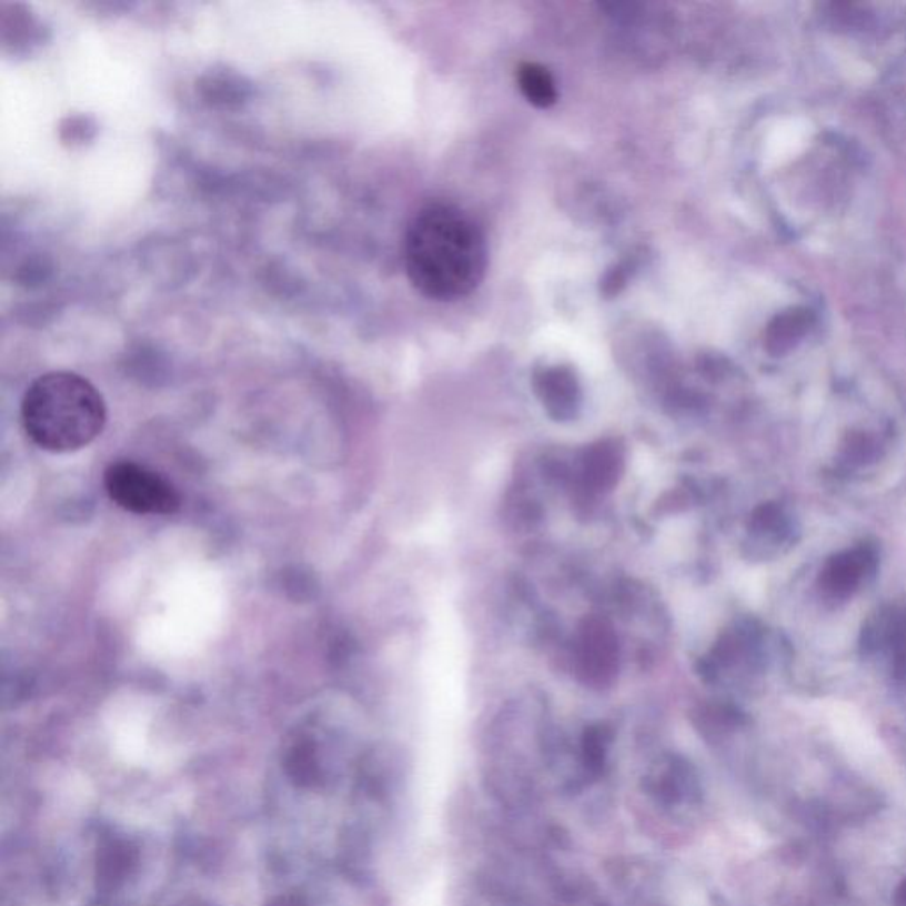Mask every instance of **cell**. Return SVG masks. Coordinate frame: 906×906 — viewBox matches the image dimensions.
I'll use <instances>...</instances> for the list:
<instances>
[{"instance_id":"6","label":"cell","mask_w":906,"mask_h":906,"mask_svg":"<svg viewBox=\"0 0 906 906\" xmlns=\"http://www.w3.org/2000/svg\"><path fill=\"white\" fill-rule=\"evenodd\" d=\"M536 395L545 411L558 422L574 419L581 405V389L574 372L566 366H550L535 378Z\"/></svg>"},{"instance_id":"7","label":"cell","mask_w":906,"mask_h":906,"mask_svg":"<svg viewBox=\"0 0 906 906\" xmlns=\"http://www.w3.org/2000/svg\"><path fill=\"white\" fill-rule=\"evenodd\" d=\"M623 473V449L616 441H598L583 459V484L586 491L602 493L618 484Z\"/></svg>"},{"instance_id":"5","label":"cell","mask_w":906,"mask_h":906,"mask_svg":"<svg viewBox=\"0 0 906 906\" xmlns=\"http://www.w3.org/2000/svg\"><path fill=\"white\" fill-rule=\"evenodd\" d=\"M139 860V849L128 837L118 834L101 836L97 864L98 894L112 898L124 889L131 876L135 875Z\"/></svg>"},{"instance_id":"1","label":"cell","mask_w":906,"mask_h":906,"mask_svg":"<svg viewBox=\"0 0 906 906\" xmlns=\"http://www.w3.org/2000/svg\"><path fill=\"white\" fill-rule=\"evenodd\" d=\"M487 261L484 231L457 205H425L405 231V273L429 300L466 298L484 280Z\"/></svg>"},{"instance_id":"11","label":"cell","mask_w":906,"mask_h":906,"mask_svg":"<svg viewBox=\"0 0 906 906\" xmlns=\"http://www.w3.org/2000/svg\"><path fill=\"white\" fill-rule=\"evenodd\" d=\"M611 729L607 726H592L586 729L583 736V762L584 767L592 774H601L606 767L607 751L611 745Z\"/></svg>"},{"instance_id":"9","label":"cell","mask_w":906,"mask_h":906,"mask_svg":"<svg viewBox=\"0 0 906 906\" xmlns=\"http://www.w3.org/2000/svg\"><path fill=\"white\" fill-rule=\"evenodd\" d=\"M693 771L682 759H670L646 777V789L664 804H678L696 788Z\"/></svg>"},{"instance_id":"4","label":"cell","mask_w":906,"mask_h":906,"mask_svg":"<svg viewBox=\"0 0 906 906\" xmlns=\"http://www.w3.org/2000/svg\"><path fill=\"white\" fill-rule=\"evenodd\" d=\"M618 672V640L606 620L583 623L577 643V673L584 684L604 687Z\"/></svg>"},{"instance_id":"3","label":"cell","mask_w":906,"mask_h":906,"mask_svg":"<svg viewBox=\"0 0 906 906\" xmlns=\"http://www.w3.org/2000/svg\"><path fill=\"white\" fill-rule=\"evenodd\" d=\"M103 484L110 500L131 514L170 515L181 506L178 489L169 480L133 461L112 462Z\"/></svg>"},{"instance_id":"10","label":"cell","mask_w":906,"mask_h":906,"mask_svg":"<svg viewBox=\"0 0 906 906\" xmlns=\"http://www.w3.org/2000/svg\"><path fill=\"white\" fill-rule=\"evenodd\" d=\"M517 83L523 97L538 109H550L558 100L556 82L544 66L535 62L519 66Z\"/></svg>"},{"instance_id":"2","label":"cell","mask_w":906,"mask_h":906,"mask_svg":"<svg viewBox=\"0 0 906 906\" xmlns=\"http://www.w3.org/2000/svg\"><path fill=\"white\" fill-rule=\"evenodd\" d=\"M23 431L41 450L68 453L91 445L107 423L100 390L80 374L49 372L32 381L23 393Z\"/></svg>"},{"instance_id":"8","label":"cell","mask_w":906,"mask_h":906,"mask_svg":"<svg viewBox=\"0 0 906 906\" xmlns=\"http://www.w3.org/2000/svg\"><path fill=\"white\" fill-rule=\"evenodd\" d=\"M872 562V553L867 550L836 556V558L830 560L824 575H822L825 590L833 593L834 597H846L857 588Z\"/></svg>"},{"instance_id":"12","label":"cell","mask_w":906,"mask_h":906,"mask_svg":"<svg viewBox=\"0 0 906 906\" xmlns=\"http://www.w3.org/2000/svg\"><path fill=\"white\" fill-rule=\"evenodd\" d=\"M896 905L906 906V880L899 885L898 893H896Z\"/></svg>"}]
</instances>
